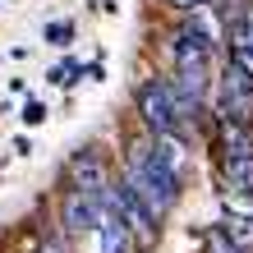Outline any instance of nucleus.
<instances>
[{
	"mask_svg": "<svg viewBox=\"0 0 253 253\" xmlns=\"http://www.w3.org/2000/svg\"><path fill=\"white\" fill-rule=\"evenodd\" d=\"M125 184L138 193V198L152 207V216L161 221L175 203H180V184H184V175H180V170H170L166 161L157 157L152 138H147V143H133V147H129V170H125Z\"/></svg>",
	"mask_w": 253,
	"mask_h": 253,
	"instance_id": "nucleus-1",
	"label": "nucleus"
},
{
	"mask_svg": "<svg viewBox=\"0 0 253 253\" xmlns=\"http://www.w3.org/2000/svg\"><path fill=\"white\" fill-rule=\"evenodd\" d=\"M133 101H138V115H143L147 133H184L198 120V101L180 97L170 79H143Z\"/></svg>",
	"mask_w": 253,
	"mask_h": 253,
	"instance_id": "nucleus-2",
	"label": "nucleus"
},
{
	"mask_svg": "<svg viewBox=\"0 0 253 253\" xmlns=\"http://www.w3.org/2000/svg\"><path fill=\"white\" fill-rule=\"evenodd\" d=\"M170 55H175V92L180 97H189V101H203V92H207V83H212V51L203 46V42H193L184 28L175 33V42H170Z\"/></svg>",
	"mask_w": 253,
	"mask_h": 253,
	"instance_id": "nucleus-3",
	"label": "nucleus"
},
{
	"mask_svg": "<svg viewBox=\"0 0 253 253\" xmlns=\"http://www.w3.org/2000/svg\"><path fill=\"white\" fill-rule=\"evenodd\" d=\"M106 198L115 203V212H120V221H125L129 244L138 249V253H147V249L157 244V230H161V226H157V216H152V207H147V203H143L125 180H120V184H106Z\"/></svg>",
	"mask_w": 253,
	"mask_h": 253,
	"instance_id": "nucleus-4",
	"label": "nucleus"
},
{
	"mask_svg": "<svg viewBox=\"0 0 253 253\" xmlns=\"http://www.w3.org/2000/svg\"><path fill=\"white\" fill-rule=\"evenodd\" d=\"M226 37H230V65L253 83V0L235 5V14L226 19Z\"/></svg>",
	"mask_w": 253,
	"mask_h": 253,
	"instance_id": "nucleus-5",
	"label": "nucleus"
},
{
	"mask_svg": "<svg viewBox=\"0 0 253 253\" xmlns=\"http://www.w3.org/2000/svg\"><path fill=\"white\" fill-rule=\"evenodd\" d=\"M216 111H221V120H253V83L235 65H226V74H221Z\"/></svg>",
	"mask_w": 253,
	"mask_h": 253,
	"instance_id": "nucleus-6",
	"label": "nucleus"
},
{
	"mask_svg": "<svg viewBox=\"0 0 253 253\" xmlns=\"http://www.w3.org/2000/svg\"><path fill=\"white\" fill-rule=\"evenodd\" d=\"M97 207H101V193L74 184V189L65 193V216H60L65 235H83V230H92V226H97Z\"/></svg>",
	"mask_w": 253,
	"mask_h": 253,
	"instance_id": "nucleus-7",
	"label": "nucleus"
},
{
	"mask_svg": "<svg viewBox=\"0 0 253 253\" xmlns=\"http://www.w3.org/2000/svg\"><path fill=\"white\" fill-rule=\"evenodd\" d=\"M92 235H97L101 253H129V249H133L125 221H120V212H115V203L106 198V189H101V207H97V226H92Z\"/></svg>",
	"mask_w": 253,
	"mask_h": 253,
	"instance_id": "nucleus-8",
	"label": "nucleus"
},
{
	"mask_svg": "<svg viewBox=\"0 0 253 253\" xmlns=\"http://www.w3.org/2000/svg\"><path fill=\"white\" fill-rule=\"evenodd\" d=\"M253 157V120H221V161Z\"/></svg>",
	"mask_w": 253,
	"mask_h": 253,
	"instance_id": "nucleus-9",
	"label": "nucleus"
},
{
	"mask_svg": "<svg viewBox=\"0 0 253 253\" xmlns=\"http://www.w3.org/2000/svg\"><path fill=\"white\" fill-rule=\"evenodd\" d=\"M74 184L79 189H92V193H101L106 189V166L92 157V152H83V157H74Z\"/></svg>",
	"mask_w": 253,
	"mask_h": 253,
	"instance_id": "nucleus-10",
	"label": "nucleus"
},
{
	"mask_svg": "<svg viewBox=\"0 0 253 253\" xmlns=\"http://www.w3.org/2000/svg\"><path fill=\"white\" fill-rule=\"evenodd\" d=\"M221 203L235 216H253V189H221Z\"/></svg>",
	"mask_w": 253,
	"mask_h": 253,
	"instance_id": "nucleus-11",
	"label": "nucleus"
},
{
	"mask_svg": "<svg viewBox=\"0 0 253 253\" xmlns=\"http://www.w3.org/2000/svg\"><path fill=\"white\" fill-rule=\"evenodd\" d=\"M221 230H226L235 244H244V249L253 253V216H235V212H230V221H226Z\"/></svg>",
	"mask_w": 253,
	"mask_h": 253,
	"instance_id": "nucleus-12",
	"label": "nucleus"
},
{
	"mask_svg": "<svg viewBox=\"0 0 253 253\" xmlns=\"http://www.w3.org/2000/svg\"><path fill=\"white\" fill-rule=\"evenodd\" d=\"M207 253H249V249H244V244H235L230 235L216 226V230H207Z\"/></svg>",
	"mask_w": 253,
	"mask_h": 253,
	"instance_id": "nucleus-13",
	"label": "nucleus"
},
{
	"mask_svg": "<svg viewBox=\"0 0 253 253\" xmlns=\"http://www.w3.org/2000/svg\"><path fill=\"white\" fill-rule=\"evenodd\" d=\"M23 120H28V125H37V120H46V111H42L37 101H33V106H28V115H23Z\"/></svg>",
	"mask_w": 253,
	"mask_h": 253,
	"instance_id": "nucleus-14",
	"label": "nucleus"
},
{
	"mask_svg": "<svg viewBox=\"0 0 253 253\" xmlns=\"http://www.w3.org/2000/svg\"><path fill=\"white\" fill-rule=\"evenodd\" d=\"M46 37H55V42L69 37V23H51V28H46Z\"/></svg>",
	"mask_w": 253,
	"mask_h": 253,
	"instance_id": "nucleus-15",
	"label": "nucleus"
},
{
	"mask_svg": "<svg viewBox=\"0 0 253 253\" xmlns=\"http://www.w3.org/2000/svg\"><path fill=\"white\" fill-rule=\"evenodd\" d=\"M170 5H180V9H198V5H212V0H170Z\"/></svg>",
	"mask_w": 253,
	"mask_h": 253,
	"instance_id": "nucleus-16",
	"label": "nucleus"
}]
</instances>
